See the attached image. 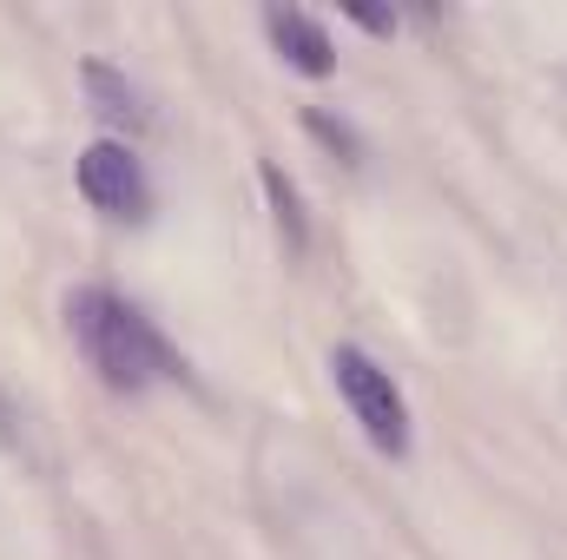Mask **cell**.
I'll return each instance as SVG.
<instances>
[{"label":"cell","mask_w":567,"mask_h":560,"mask_svg":"<svg viewBox=\"0 0 567 560\" xmlns=\"http://www.w3.org/2000/svg\"><path fill=\"white\" fill-rule=\"evenodd\" d=\"M80 198L113 218V225H145L152 218V185H145V165L133 158L126 139H93L80 152Z\"/></svg>","instance_id":"cell-3"},{"label":"cell","mask_w":567,"mask_h":560,"mask_svg":"<svg viewBox=\"0 0 567 560\" xmlns=\"http://www.w3.org/2000/svg\"><path fill=\"white\" fill-rule=\"evenodd\" d=\"M265 33H271V46H278V60L290 73H303V80H330L337 73V46H330L323 20H310L303 7H271Z\"/></svg>","instance_id":"cell-4"},{"label":"cell","mask_w":567,"mask_h":560,"mask_svg":"<svg viewBox=\"0 0 567 560\" xmlns=\"http://www.w3.org/2000/svg\"><path fill=\"white\" fill-rule=\"evenodd\" d=\"M363 33H396V13H377V7H343Z\"/></svg>","instance_id":"cell-8"},{"label":"cell","mask_w":567,"mask_h":560,"mask_svg":"<svg viewBox=\"0 0 567 560\" xmlns=\"http://www.w3.org/2000/svg\"><path fill=\"white\" fill-rule=\"evenodd\" d=\"M330 376H337V396L350 403V416L370 435L377 455H410V403H403L396 376H390L370 350L337 343V350H330Z\"/></svg>","instance_id":"cell-2"},{"label":"cell","mask_w":567,"mask_h":560,"mask_svg":"<svg viewBox=\"0 0 567 560\" xmlns=\"http://www.w3.org/2000/svg\"><path fill=\"white\" fill-rule=\"evenodd\" d=\"M258 185H265V198H271V211H278V231L290 238V245H303L310 225H303V198H297L290 172H284L278 158H265V165H258Z\"/></svg>","instance_id":"cell-6"},{"label":"cell","mask_w":567,"mask_h":560,"mask_svg":"<svg viewBox=\"0 0 567 560\" xmlns=\"http://www.w3.org/2000/svg\"><path fill=\"white\" fill-rule=\"evenodd\" d=\"M66 330H73L86 370H93L106 390H120V396H140L152 383H178V376H185V363H178V350L165 343V330L145 317L140 303H126L120 290L80 283V290L66 297Z\"/></svg>","instance_id":"cell-1"},{"label":"cell","mask_w":567,"mask_h":560,"mask_svg":"<svg viewBox=\"0 0 567 560\" xmlns=\"http://www.w3.org/2000/svg\"><path fill=\"white\" fill-rule=\"evenodd\" d=\"M80 80H86V100H93V113L100 120H113L120 133H145L152 126V106H145V93L120 73V66H106V60H86L80 66Z\"/></svg>","instance_id":"cell-5"},{"label":"cell","mask_w":567,"mask_h":560,"mask_svg":"<svg viewBox=\"0 0 567 560\" xmlns=\"http://www.w3.org/2000/svg\"><path fill=\"white\" fill-rule=\"evenodd\" d=\"M303 126H310V139H317V145H330V152H343L350 165H363V139H357L343 120H330V113H317V106H310V113H303Z\"/></svg>","instance_id":"cell-7"}]
</instances>
